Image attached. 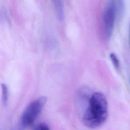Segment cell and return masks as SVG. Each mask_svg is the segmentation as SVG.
<instances>
[{
	"instance_id": "1",
	"label": "cell",
	"mask_w": 130,
	"mask_h": 130,
	"mask_svg": "<svg viewBox=\"0 0 130 130\" xmlns=\"http://www.w3.org/2000/svg\"><path fill=\"white\" fill-rule=\"evenodd\" d=\"M87 106L82 118L84 125L91 128L103 125L108 115V102L105 95L100 92H94L90 96Z\"/></svg>"
},
{
	"instance_id": "2",
	"label": "cell",
	"mask_w": 130,
	"mask_h": 130,
	"mask_svg": "<svg viewBox=\"0 0 130 130\" xmlns=\"http://www.w3.org/2000/svg\"><path fill=\"white\" fill-rule=\"evenodd\" d=\"M46 96H40L31 102L25 109L19 122L25 128L36 119L47 102Z\"/></svg>"
},
{
	"instance_id": "3",
	"label": "cell",
	"mask_w": 130,
	"mask_h": 130,
	"mask_svg": "<svg viewBox=\"0 0 130 130\" xmlns=\"http://www.w3.org/2000/svg\"><path fill=\"white\" fill-rule=\"evenodd\" d=\"M116 9L117 6L115 0H110L103 17L105 29L108 37H111L113 32L116 14Z\"/></svg>"
},
{
	"instance_id": "4",
	"label": "cell",
	"mask_w": 130,
	"mask_h": 130,
	"mask_svg": "<svg viewBox=\"0 0 130 130\" xmlns=\"http://www.w3.org/2000/svg\"><path fill=\"white\" fill-rule=\"evenodd\" d=\"M54 7L58 18L62 20L64 19V8L62 0H53Z\"/></svg>"
},
{
	"instance_id": "5",
	"label": "cell",
	"mask_w": 130,
	"mask_h": 130,
	"mask_svg": "<svg viewBox=\"0 0 130 130\" xmlns=\"http://www.w3.org/2000/svg\"><path fill=\"white\" fill-rule=\"evenodd\" d=\"M2 91V101L4 105H7L9 99V90L7 85L5 84H1Z\"/></svg>"
},
{
	"instance_id": "6",
	"label": "cell",
	"mask_w": 130,
	"mask_h": 130,
	"mask_svg": "<svg viewBox=\"0 0 130 130\" xmlns=\"http://www.w3.org/2000/svg\"><path fill=\"white\" fill-rule=\"evenodd\" d=\"M110 59H111L114 66L115 67V68H116L117 69H119V60H118L117 56L115 55V54H114L113 53H111L110 54Z\"/></svg>"
},
{
	"instance_id": "7",
	"label": "cell",
	"mask_w": 130,
	"mask_h": 130,
	"mask_svg": "<svg viewBox=\"0 0 130 130\" xmlns=\"http://www.w3.org/2000/svg\"><path fill=\"white\" fill-rule=\"evenodd\" d=\"M35 130H50V129L46 124L40 123L36 126Z\"/></svg>"
},
{
	"instance_id": "8",
	"label": "cell",
	"mask_w": 130,
	"mask_h": 130,
	"mask_svg": "<svg viewBox=\"0 0 130 130\" xmlns=\"http://www.w3.org/2000/svg\"><path fill=\"white\" fill-rule=\"evenodd\" d=\"M25 128L24 126L19 122L15 126H14L11 130H24Z\"/></svg>"
}]
</instances>
